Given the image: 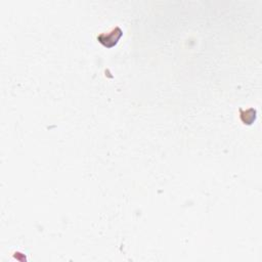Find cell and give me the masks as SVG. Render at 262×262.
Masks as SVG:
<instances>
[{
	"label": "cell",
	"mask_w": 262,
	"mask_h": 262,
	"mask_svg": "<svg viewBox=\"0 0 262 262\" xmlns=\"http://www.w3.org/2000/svg\"><path fill=\"white\" fill-rule=\"evenodd\" d=\"M122 33H123L122 30L120 28L117 27L109 34H102V35H100V36L98 37V40L104 46L109 47V49H110V47H113L118 43L119 39H120L121 36H122Z\"/></svg>",
	"instance_id": "obj_1"
}]
</instances>
